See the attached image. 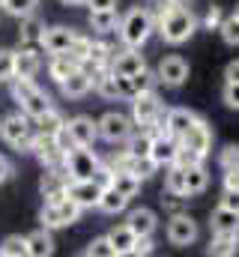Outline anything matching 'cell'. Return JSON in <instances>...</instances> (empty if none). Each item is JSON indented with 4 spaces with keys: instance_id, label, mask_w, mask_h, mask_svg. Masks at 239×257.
Listing matches in <instances>:
<instances>
[{
    "instance_id": "ee69618b",
    "label": "cell",
    "mask_w": 239,
    "mask_h": 257,
    "mask_svg": "<svg viewBox=\"0 0 239 257\" xmlns=\"http://www.w3.org/2000/svg\"><path fill=\"white\" fill-rule=\"evenodd\" d=\"M224 105L239 111V81H224V93H221Z\"/></svg>"
},
{
    "instance_id": "836d02e7",
    "label": "cell",
    "mask_w": 239,
    "mask_h": 257,
    "mask_svg": "<svg viewBox=\"0 0 239 257\" xmlns=\"http://www.w3.org/2000/svg\"><path fill=\"white\" fill-rule=\"evenodd\" d=\"M39 221H42V227H48V230L66 227V221H63V215H60V206L51 203V200H45V206L39 209Z\"/></svg>"
},
{
    "instance_id": "cb8c5ba5",
    "label": "cell",
    "mask_w": 239,
    "mask_h": 257,
    "mask_svg": "<svg viewBox=\"0 0 239 257\" xmlns=\"http://www.w3.org/2000/svg\"><path fill=\"white\" fill-rule=\"evenodd\" d=\"M102 212H108V215H117V212H123L126 206H129V197L126 194H120L114 186H105L102 189V194H99V203H96Z\"/></svg>"
},
{
    "instance_id": "30bf717a",
    "label": "cell",
    "mask_w": 239,
    "mask_h": 257,
    "mask_svg": "<svg viewBox=\"0 0 239 257\" xmlns=\"http://www.w3.org/2000/svg\"><path fill=\"white\" fill-rule=\"evenodd\" d=\"M60 90H63L66 99H81V96H87V93L93 90V72L84 69V66H78L69 78L60 81Z\"/></svg>"
},
{
    "instance_id": "603a6c76",
    "label": "cell",
    "mask_w": 239,
    "mask_h": 257,
    "mask_svg": "<svg viewBox=\"0 0 239 257\" xmlns=\"http://www.w3.org/2000/svg\"><path fill=\"white\" fill-rule=\"evenodd\" d=\"M90 27H93V33H114L120 27V15L117 9H96V12H90Z\"/></svg>"
},
{
    "instance_id": "5bb4252c",
    "label": "cell",
    "mask_w": 239,
    "mask_h": 257,
    "mask_svg": "<svg viewBox=\"0 0 239 257\" xmlns=\"http://www.w3.org/2000/svg\"><path fill=\"white\" fill-rule=\"evenodd\" d=\"M66 183H69V174L63 168H48V174H42V183H39L42 197L57 203L60 197H66Z\"/></svg>"
},
{
    "instance_id": "ffe728a7",
    "label": "cell",
    "mask_w": 239,
    "mask_h": 257,
    "mask_svg": "<svg viewBox=\"0 0 239 257\" xmlns=\"http://www.w3.org/2000/svg\"><path fill=\"white\" fill-rule=\"evenodd\" d=\"M126 224L132 227V233H135V236H153V230H156V212H153V209H147V206L132 209V212H129V218H126Z\"/></svg>"
},
{
    "instance_id": "11a10c76",
    "label": "cell",
    "mask_w": 239,
    "mask_h": 257,
    "mask_svg": "<svg viewBox=\"0 0 239 257\" xmlns=\"http://www.w3.org/2000/svg\"><path fill=\"white\" fill-rule=\"evenodd\" d=\"M60 3H63V6H81L84 0H60Z\"/></svg>"
},
{
    "instance_id": "d590c367",
    "label": "cell",
    "mask_w": 239,
    "mask_h": 257,
    "mask_svg": "<svg viewBox=\"0 0 239 257\" xmlns=\"http://www.w3.org/2000/svg\"><path fill=\"white\" fill-rule=\"evenodd\" d=\"M129 81H132L135 96H138V93H150V90H156V75H153L150 69H141V72L129 75Z\"/></svg>"
},
{
    "instance_id": "c3c4849f",
    "label": "cell",
    "mask_w": 239,
    "mask_h": 257,
    "mask_svg": "<svg viewBox=\"0 0 239 257\" xmlns=\"http://www.w3.org/2000/svg\"><path fill=\"white\" fill-rule=\"evenodd\" d=\"M221 206L239 212V189H224V197H221Z\"/></svg>"
},
{
    "instance_id": "6da1fadb",
    "label": "cell",
    "mask_w": 239,
    "mask_h": 257,
    "mask_svg": "<svg viewBox=\"0 0 239 257\" xmlns=\"http://www.w3.org/2000/svg\"><path fill=\"white\" fill-rule=\"evenodd\" d=\"M194 27H197V21H194V15H191V9H185V6H168L165 12H159V33H162V39L168 42V45H182V42H188V36L194 33Z\"/></svg>"
},
{
    "instance_id": "e0dca14e",
    "label": "cell",
    "mask_w": 239,
    "mask_h": 257,
    "mask_svg": "<svg viewBox=\"0 0 239 257\" xmlns=\"http://www.w3.org/2000/svg\"><path fill=\"white\" fill-rule=\"evenodd\" d=\"M18 105H21V114H27L30 120H36V117H42L48 108H54L51 99H48V93L39 90V87H33L30 93H24V96L18 99Z\"/></svg>"
},
{
    "instance_id": "52a82bcc",
    "label": "cell",
    "mask_w": 239,
    "mask_h": 257,
    "mask_svg": "<svg viewBox=\"0 0 239 257\" xmlns=\"http://www.w3.org/2000/svg\"><path fill=\"white\" fill-rule=\"evenodd\" d=\"M168 239H171L174 245H179V248L191 245V242L197 239V224H194V218H188L185 212H174L171 221H168Z\"/></svg>"
},
{
    "instance_id": "d4e9b609",
    "label": "cell",
    "mask_w": 239,
    "mask_h": 257,
    "mask_svg": "<svg viewBox=\"0 0 239 257\" xmlns=\"http://www.w3.org/2000/svg\"><path fill=\"white\" fill-rule=\"evenodd\" d=\"M39 66H42V63H39L36 51H30V48L15 51V78H36Z\"/></svg>"
},
{
    "instance_id": "4fadbf2b",
    "label": "cell",
    "mask_w": 239,
    "mask_h": 257,
    "mask_svg": "<svg viewBox=\"0 0 239 257\" xmlns=\"http://www.w3.org/2000/svg\"><path fill=\"white\" fill-rule=\"evenodd\" d=\"M66 132L72 135L75 147H93V144H96V138H99L93 117H84V114H81V117H72V120H66Z\"/></svg>"
},
{
    "instance_id": "60d3db41",
    "label": "cell",
    "mask_w": 239,
    "mask_h": 257,
    "mask_svg": "<svg viewBox=\"0 0 239 257\" xmlns=\"http://www.w3.org/2000/svg\"><path fill=\"white\" fill-rule=\"evenodd\" d=\"M218 30H221V39H224L227 45H239V18H236V15L224 18Z\"/></svg>"
},
{
    "instance_id": "8d00e7d4",
    "label": "cell",
    "mask_w": 239,
    "mask_h": 257,
    "mask_svg": "<svg viewBox=\"0 0 239 257\" xmlns=\"http://www.w3.org/2000/svg\"><path fill=\"white\" fill-rule=\"evenodd\" d=\"M90 42H93L90 36H78V33H75V39H72V48H69L66 54H69V57H72L78 66H84V63H87V54H90Z\"/></svg>"
},
{
    "instance_id": "f6af8a7d",
    "label": "cell",
    "mask_w": 239,
    "mask_h": 257,
    "mask_svg": "<svg viewBox=\"0 0 239 257\" xmlns=\"http://www.w3.org/2000/svg\"><path fill=\"white\" fill-rule=\"evenodd\" d=\"M218 162H221V168H224V171L239 168V147H236V144L224 147V150H221V156H218Z\"/></svg>"
},
{
    "instance_id": "2e32d148",
    "label": "cell",
    "mask_w": 239,
    "mask_h": 257,
    "mask_svg": "<svg viewBox=\"0 0 239 257\" xmlns=\"http://www.w3.org/2000/svg\"><path fill=\"white\" fill-rule=\"evenodd\" d=\"M42 33H45V24L30 12V15H24L21 18V30H18V39H21V48H30V51H36V48H42Z\"/></svg>"
},
{
    "instance_id": "d6986e66",
    "label": "cell",
    "mask_w": 239,
    "mask_h": 257,
    "mask_svg": "<svg viewBox=\"0 0 239 257\" xmlns=\"http://www.w3.org/2000/svg\"><path fill=\"white\" fill-rule=\"evenodd\" d=\"M194 123H197V114L194 111H188V108H168V123L165 126H168V135L171 138L179 141Z\"/></svg>"
},
{
    "instance_id": "5b68a950",
    "label": "cell",
    "mask_w": 239,
    "mask_h": 257,
    "mask_svg": "<svg viewBox=\"0 0 239 257\" xmlns=\"http://www.w3.org/2000/svg\"><path fill=\"white\" fill-rule=\"evenodd\" d=\"M159 108H162V102H159L156 90L132 96V126L150 128L153 126V120H156V114H159Z\"/></svg>"
},
{
    "instance_id": "44dd1931",
    "label": "cell",
    "mask_w": 239,
    "mask_h": 257,
    "mask_svg": "<svg viewBox=\"0 0 239 257\" xmlns=\"http://www.w3.org/2000/svg\"><path fill=\"white\" fill-rule=\"evenodd\" d=\"M209 227H212V233H239V212L218 203V209H212V215H209Z\"/></svg>"
},
{
    "instance_id": "4316f807",
    "label": "cell",
    "mask_w": 239,
    "mask_h": 257,
    "mask_svg": "<svg viewBox=\"0 0 239 257\" xmlns=\"http://www.w3.org/2000/svg\"><path fill=\"white\" fill-rule=\"evenodd\" d=\"M63 126H66V117L60 114L57 108H48L42 117H36V120H33V128H36L39 135H51V138H54Z\"/></svg>"
},
{
    "instance_id": "7bdbcfd3",
    "label": "cell",
    "mask_w": 239,
    "mask_h": 257,
    "mask_svg": "<svg viewBox=\"0 0 239 257\" xmlns=\"http://www.w3.org/2000/svg\"><path fill=\"white\" fill-rule=\"evenodd\" d=\"M57 206H60V215H63V221H66V224L78 221V215H81V206H78L72 197H60Z\"/></svg>"
},
{
    "instance_id": "7402d4cb",
    "label": "cell",
    "mask_w": 239,
    "mask_h": 257,
    "mask_svg": "<svg viewBox=\"0 0 239 257\" xmlns=\"http://www.w3.org/2000/svg\"><path fill=\"white\" fill-rule=\"evenodd\" d=\"M27 254L33 257H48L54 254V239H51V230L48 227H39L27 236Z\"/></svg>"
},
{
    "instance_id": "7dc6e473",
    "label": "cell",
    "mask_w": 239,
    "mask_h": 257,
    "mask_svg": "<svg viewBox=\"0 0 239 257\" xmlns=\"http://www.w3.org/2000/svg\"><path fill=\"white\" fill-rule=\"evenodd\" d=\"M153 248H156V245H153V239H150V236H138L129 254H138V257H141V254H153Z\"/></svg>"
},
{
    "instance_id": "8992f818",
    "label": "cell",
    "mask_w": 239,
    "mask_h": 257,
    "mask_svg": "<svg viewBox=\"0 0 239 257\" xmlns=\"http://www.w3.org/2000/svg\"><path fill=\"white\" fill-rule=\"evenodd\" d=\"M96 132H99L102 141H108V144H120V141H126V138L132 135V120H129L126 114L108 111V114L96 123Z\"/></svg>"
},
{
    "instance_id": "1f68e13d",
    "label": "cell",
    "mask_w": 239,
    "mask_h": 257,
    "mask_svg": "<svg viewBox=\"0 0 239 257\" xmlns=\"http://www.w3.org/2000/svg\"><path fill=\"white\" fill-rule=\"evenodd\" d=\"M165 189H168V194H179V197H185V168H179V165H168Z\"/></svg>"
},
{
    "instance_id": "9f6ffc18",
    "label": "cell",
    "mask_w": 239,
    "mask_h": 257,
    "mask_svg": "<svg viewBox=\"0 0 239 257\" xmlns=\"http://www.w3.org/2000/svg\"><path fill=\"white\" fill-rule=\"evenodd\" d=\"M171 3H179V6H185V3H188V0H171Z\"/></svg>"
},
{
    "instance_id": "484cf974",
    "label": "cell",
    "mask_w": 239,
    "mask_h": 257,
    "mask_svg": "<svg viewBox=\"0 0 239 257\" xmlns=\"http://www.w3.org/2000/svg\"><path fill=\"white\" fill-rule=\"evenodd\" d=\"M206 186H209V174H206L203 165L185 168V197H188V194H203Z\"/></svg>"
},
{
    "instance_id": "f5cc1de1",
    "label": "cell",
    "mask_w": 239,
    "mask_h": 257,
    "mask_svg": "<svg viewBox=\"0 0 239 257\" xmlns=\"http://www.w3.org/2000/svg\"><path fill=\"white\" fill-rule=\"evenodd\" d=\"M9 177H12V165H9L6 156H0V183H6Z\"/></svg>"
},
{
    "instance_id": "f546056e",
    "label": "cell",
    "mask_w": 239,
    "mask_h": 257,
    "mask_svg": "<svg viewBox=\"0 0 239 257\" xmlns=\"http://www.w3.org/2000/svg\"><path fill=\"white\" fill-rule=\"evenodd\" d=\"M75 69H78V63H75L69 54H51V60H48V75H51L57 84L63 78H69Z\"/></svg>"
},
{
    "instance_id": "74e56055",
    "label": "cell",
    "mask_w": 239,
    "mask_h": 257,
    "mask_svg": "<svg viewBox=\"0 0 239 257\" xmlns=\"http://www.w3.org/2000/svg\"><path fill=\"white\" fill-rule=\"evenodd\" d=\"M39 0H3V9L12 15V18H24L30 12H36Z\"/></svg>"
},
{
    "instance_id": "680465c9",
    "label": "cell",
    "mask_w": 239,
    "mask_h": 257,
    "mask_svg": "<svg viewBox=\"0 0 239 257\" xmlns=\"http://www.w3.org/2000/svg\"><path fill=\"white\" fill-rule=\"evenodd\" d=\"M0 6H3V0H0Z\"/></svg>"
},
{
    "instance_id": "7c38bea8",
    "label": "cell",
    "mask_w": 239,
    "mask_h": 257,
    "mask_svg": "<svg viewBox=\"0 0 239 257\" xmlns=\"http://www.w3.org/2000/svg\"><path fill=\"white\" fill-rule=\"evenodd\" d=\"M72 39H75V30L72 27H45V33H42V48L48 51V54H66L69 48H72Z\"/></svg>"
},
{
    "instance_id": "6f0895ef",
    "label": "cell",
    "mask_w": 239,
    "mask_h": 257,
    "mask_svg": "<svg viewBox=\"0 0 239 257\" xmlns=\"http://www.w3.org/2000/svg\"><path fill=\"white\" fill-rule=\"evenodd\" d=\"M233 15H236V18H239V6H236V12H233Z\"/></svg>"
},
{
    "instance_id": "f1b7e54d",
    "label": "cell",
    "mask_w": 239,
    "mask_h": 257,
    "mask_svg": "<svg viewBox=\"0 0 239 257\" xmlns=\"http://www.w3.org/2000/svg\"><path fill=\"white\" fill-rule=\"evenodd\" d=\"M111 186H114L120 194H126L129 200L141 192V180H138L135 174H129V171H114V177H111Z\"/></svg>"
},
{
    "instance_id": "f35d334b",
    "label": "cell",
    "mask_w": 239,
    "mask_h": 257,
    "mask_svg": "<svg viewBox=\"0 0 239 257\" xmlns=\"http://www.w3.org/2000/svg\"><path fill=\"white\" fill-rule=\"evenodd\" d=\"M84 254L87 257H114V245H111V239L108 236H99V239H93L87 248H84Z\"/></svg>"
},
{
    "instance_id": "bcb514c9",
    "label": "cell",
    "mask_w": 239,
    "mask_h": 257,
    "mask_svg": "<svg viewBox=\"0 0 239 257\" xmlns=\"http://www.w3.org/2000/svg\"><path fill=\"white\" fill-rule=\"evenodd\" d=\"M221 21H224V18H221V9H218V6H209V9H206V18H203V27H206V30H218Z\"/></svg>"
},
{
    "instance_id": "ac0fdd59",
    "label": "cell",
    "mask_w": 239,
    "mask_h": 257,
    "mask_svg": "<svg viewBox=\"0 0 239 257\" xmlns=\"http://www.w3.org/2000/svg\"><path fill=\"white\" fill-rule=\"evenodd\" d=\"M141 69H147V63H144V54H141L138 48L117 51L114 60H111V72H114V75H135V72H141Z\"/></svg>"
},
{
    "instance_id": "f907efd6",
    "label": "cell",
    "mask_w": 239,
    "mask_h": 257,
    "mask_svg": "<svg viewBox=\"0 0 239 257\" xmlns=\"http://www.w3.org/2000/svg\"><path fill=\"white\" fill-rule=\"evenodd\" d=\"M224 189H239V168L224 171Z\"/></svg>"
},
{
    "instance_id": "8fae6325",
    "label": "cell",
    "mask_w": 239,
    "mask_h": 257,
    "mask_svg": "<svg viewBox=\"0 0 239 257\" xmlns=\"http://www.w3.org/2000/svg\"><path fill=\"white\" fill-rule=\"evenodd\" d=\"M179 144H182V147H188V150H194V153H200V156H206V153H209V147H212V128L206 126V120H203V117H197V123L188 128L182 138H179Z\"/></svg>"
},
{
    "instance_id": "e575fe53",
    "label": "cell",
    "mask_w": 239,
    "mask_h": 257,
    "mask_svg": "<svg viewBox=\"0 0 239 257\" xmlns=\"http://www.w3.org/2000/svg\"><path fill=\"white\" fill-rule=\"evenodd\" d=\"M0 254H3V257H24V254H27V236L9 233V236L0 242Z\"/></svg>"
},
{
    "instance_id": "7a4b0ae2",
    "label": "cell",
    "mask_w": 239,
    "mask_h": 257,
    "mask_svg": "<svg viewBox=\"0 0 239 257\" xmlns=\"http://www.w3.org/2000/svg\"><path fill=\"white\" fill-rule=\"evenodd\" d=\"M153 12L147 9V6H135V9H129L123 18H120V39H123V45L126 48H141L147 39H150V33H153Z\"/></svg>"
},
{
    "instance_id": "db71d44e",
    "label": "cell",
    "mask_w": 239,
    "mask_h": 257,
    "mask_svg": "<svg viewBox=\"0 0 239 257\" xmlns=\"http://www.w3.org/2000/svg\"><path fill=\"white\" fill-rule=\"evenodd\" d=\"M224 81H239V60L227 63V69H224Z\"/></svg>"
},
{
    "instance_id": "816d5d0a",
    "label": "cell",
    "mask_w": 239,
    "mask_h": 257,
    "mask_svg": "<svg viewBox=\"0 0 239 257\" xmlns=\"http://www.w3.org/2000/svg\"><path fill=\"white\" fill-rule=\"evenodd\" d=\"M162 200H165V209H168V212H179V203H182V197H179V194L162 197Z\"/></svg>"
},
{
    "instance_id": "ab89813d",
    "label": "cell",
    "mask_w": 239,
    "mask_h": 257,
    "mask_svg": "<svg viewBox=\"0 0 239 257\" xmlns=\"http://www.w3.org/2000/svg\"><path fill=\"white\" fill-rule=\"evenodd\" d=\"M12 78H15V51L0 48V84H6Z\"/></svg>"
},
{
    "instance_id": "681fc988",
    "label": "cell",
    "mask_w": 239,
    "mask_h": 257,
    "mask_svg": "<svg viewBox=\"0 0 239 257\" xmlns=\"http://www.w3.org/2000/svg\"><path fill=\"white\" fill-rule=\"evenodd\" d=\"M87 6H90V12H96V9H117V0H84Z\"/></svg>"
},
{
    "instance_id": "ba28073f",
    "label": "cell",
    "mask_w": 239,
    "mask_h": 257,
    "mask_svg": "<svg viewBox=\"0 0 239 257\" xmlns=\"http://www.w3.org/2000/svg\"><path fill=\"white\" fill-rule=\"evenodd\" d=\"M99 194H102V186L90 177V180H69L66 183V197H72L81 209L87 206H96L99 203Z\"/></svg>"
},
{
    "instance_id": "9c48e42d",
    "label": "cell",
    "mask_w": 239,
    "mask_h": 257,
    "mask_svg": "<svg viewBox=\"0 0 239 257\" xmlns=\"http://www.w3.org/2000/svg\"><path fill=\"white\" fill-rule=\"evenodd\" d=\"M188 78V63L179 57V54H171L159 63V72H156V81H162L165 87H182Z\"/></svg>"
},
{
    "instance_id": "b9f144b4",
    "label": "cell",
    "mask_w": 239,
    "mask_h": 257,
    "mask_svg": "<svg viewBox=\"0 0 239 257\" xmlns=\"http://www.w3.org/2000/svg\"><path fill=\"white\" fill-rule=\"evenodd\" d=\"M203 159H206V156H200V153H194V150H188V147L179 144L174 165H179V168H191V165H203Z\"/></svg>"
},
{
    "instance_id": "83f0119b",
    "label": "cell",
    "mask_w": 239,
    "mask_h": 257,
    "mask_svg": "<svg viewBox=\"0 0 239 257\" xmlns=\"http://www.w3.org/2000/svg\"><path fill=\"white\" fill-rule=\"evenodd\" d=\"M236 251H239V233H215V239L206 248V254H215V257H230Z\"/></svg>"
},
{
    "instance_id": "d6a6232c",
    "label": "cell",
    "mask_w": 239,
    "mask_h": 257,
    "mask_svg": "<svg viewBox=\"0 0 239 257\" xmlns=\"http://www.w3.org/2000/svg\"><path fill=\"white\" fill-rule=\"evenodd\" d=\"M150 147H153V135L147 128H141V135L126 138V153H132V156H150Z\"/></svg>"
},
{
    "instance_id": "4dcf8cb0",
    "label": "cell",
    "mask_w": 239,
    "mask_h": 257,
    "mask_svg": "<svg viewBox=\"0 0 239 257\" xmlns=\"http://www.w3.org/2000/svg\"><path fill=\"white\" fill-rule=\"evenodd\" d=\"M108 239H111V245H114V251H117V254H129L138 236L132 233V227H129V224H120V227H114V230L108 233Z\"/></svg>"
},
{
    "instance_id": "3957f363",
    "label": "cell",
    "mask_w": 239,
    "mask_h": 257,
    "mask_svg": "<svg viewBox=\"0 0 239 257\" xmlns=\"http://www.w3.org/2000/svg\"><path fill=\"white\" fill-rule=\"evenodd\" d=\"M33 120L27 117V114H9V117H3V123H0V138L9 144V147H15V150H30V141H33Z\"/></svg>"
},
{
    "instance_id": "9a60e30c",
    "label": "cell",
    "mask_w": 239,
    "mask_h": 257,
    "mask_svg": "<svg viewBox=\"0 0 239 257\" xmlns=\"http://www.w3.org/2000/svg\"><path fill=\"white\" fill-rule=\"evenodd\" d=\"M177 150H179V141H177V138H171V135H153L150 159H153L159 168H165V165H174Z\"/></svg>"
},
{
    "instance_id": "277c9868",
    "label": "cell",
    "mask_w": 239,
    "mask_h": 257,
    "mask_svg": "<svg viewBox=\"0 0 239 257\" xmlns=\"http://www.w3.org/2000/svg\"><path fill=\"white\" fill-rule=\"evenodd\" d=\"M99 168V159L90 147H72L63 159V171L69 174V180H90Z\"/></svg>"
}]
</instances>
